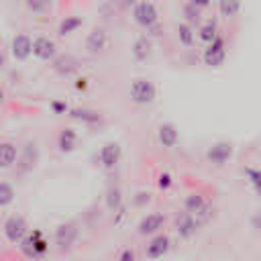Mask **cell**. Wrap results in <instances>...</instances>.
I'll return each instance as SVG.
<instances>
[{
	"label": "cell",
	"mask_w": 261,
	"mask_h": 261,
	"mask_svg": "<svg viewBox=\"0 0 261 261\" xmlns=\"http://www.w3.org/2000/svg\"><path fill=\"white\" fill-rule=\"evenodd\" d=\"M157 96V90H155V84L149 82L147 77H137L133 80L130 84V100L135 104H141V106H147L155 100Z\"/></svg>",
	"instance_id": "obj_1"
},
{
	"label": "cell",
	"mask_w": 261,
	"mask_h": 261,
	"mask_svg": "<svg viewBox=\"0 0 261 261\" xmlns=\"http://www.w3.org/2000/svg\"><path fill=\"white\" fill-rule=\"evenodd\" d=\"M133 18H135V22H139L141 27L151 29V27L157 24V20H159V12H157V8H155V4H153L151 0H141V2L135 4Z\"/></svg>",
	"instance_id": "obj_2"
},
{
	"label": "cell",
	"mask_w": 261,
	"mask_h": 261,
	"mask_svg": "<svg viewBox=\"0 0 261 261\" xmlns=\"http://www.w3.org/2000/svg\"><path fill=\"white\" fill-rule=\"evenodd\" d=\"M224 59H226V43H224L222 37L216 35V37L208 43V47H206V51H204V63H206L208 67H220V65L224 63Z\"/></svg>",
	"instance_id": "obj_3"
},
{
	"label": "cell",
	"mask_w": 261,
	"mask_h": 261,
	"mask_svg": "<svg viewBox=\"0 0 261 261\" xmlns=\"http://www.w3.org/2000/svg\"><path fill=\"white\" fill-rule=\"evenodd\" d=\"M47 241H45V237H43V232L41 230H33L31 234L27 232L24 237H22V241H20V249H22V253L24 255H29V257H41L45 251H47Z\"/></svg>",
	"instance_id": "obj_4"
},
{
	"label": "cell",
	"mask_w": 261,
	"mask_h": 261,
	"mask_svg": "<svg viewBox=\"0 0 261 261\" xmlns=\"http://www.w3.org/2000/svg\"><path fill=\"white\" fill-rule=\"evenodd\" d=\"M27 232H29L27 220H24L22 216H18V214L10 216V218L4 222V234H6V239H8L10 243H14V245L20 243Z\"/></svg>",
	"instance_id": "obj_5"
},
{
	"label": "cell",
	"mask_w": 261,
	"mask_h": 261,
	"mask_svg": "<svg viewBox=\"0 0 261 261\" xmlns=\"http://www.w3.org/2000/svg\"><path fill=\"white\" fill-rule=\"evenodd\" d=\"M77 234H80V230H77V226H75L73 222L59 224L57 230H55V245H57L61 251H65V249H69V247L77 241Z\"/></svg>",
	"instance_id": "obj_6"
},
{
	"label": "cell",
	"mask_w": 261,
	"mask_h": 261,
	"mask_svg": "<svg viewBox=\"0 0 261 261\" xmlns=\"http://www.w3.org/2000/svg\"><path fill=\"white\" fill-rule=\"evenodd\" d=\"M37 59H41V61H51L55 55H57V45H55V41L53 39H49V37H37L35 41H33V51H31Z\"/></svg>",
	"instance_id": "obj_7"
},
{
	"label": "cell",
	"mask_w": 261,
	"mask_h": 261,
	"mask_svg": "<svg viewBox=\"0 0 261 261\" xmlns=\"http://www.w3.org/2000/svg\"><path fill=\"white\" fill-rule=\"evenodd\" d=\"M10 51H12V57H14L16 61L29 59V57H31V51H33V41H31V37L24 35V33L16 35V37L12 39V43H10Z\"/></svg>",
	"instance_id": "obj_8"
},
{
	"label": "cell",
	"mask_w": 261,
	"mask_h": 261,
	"mask_svg": "<svg viewBox=\"0 0 261 261\" xmlns=\"http://www.w3.org/2000/svg\"><path fill=\"white\" fill-rule=\"evenodd\" d=\"M120 155H122V151H120L118 143H114V141L106 143L100 149V163H102V167L104 169H114L118 165V161H120Z\"/></svg>",
	"instance_id": "obj_9"
},
{
	"label": "cell",
	"mask_w": 261,
	"mask_h": 261,
	"mask_svg": "<svg viewBox=\"0 0 261 261\" xmlns=\"http://www.w3.org/2000/svg\"><path fill=\"white\" fill-rule=\"evenodd\" d=\"M230 155H232V145L230 143H224V141L222 143H214L208 149V153H206L208 161L214 163V165H224L230 159Z\"/></svg>",
	"instance_id": "obj_10"
},
{
	"label": "cell",
	"mask_w": 261,
	"mask_h": 261,
	"mask_svg": "<svg viewBox=\"0 0 261 261\" xmlns=\"http://www.w3.org/2000/svg\"><path fill=\"white\" fill-rule=\"evenodd\" d=\"M163 224H165V216L161 212H151L141 218L137 230H139V234H155Z\"/></svg>",
	"instance_id": "obj_11"
},
{
	"label": "cell",
	"mask_w": 261,
	"mask_h": 261,
	"mask_svg": "<svg viewBox=\"0 0 261 261\" xmlns=\"http://www.w3.org/2000/svg\"><path fill=\"white\" fill-rule=\"evenodd\" d=\"M108 45V35L104 29H92L86 37V49L88 53H102Z\"/></svg>",
	"instance_id": "obj_12"
},
{
	"label": "cell",
	"mask_w": 261,
	"mask_h": 261,
	"mask_svg": "<svg viewBox=\"0 0 261 261\" xmlns=\"http://www.w3.org/2000/svg\"><path fill=\"white\" fill-rule=\"evenodd\" d=\"M177 139H179V135H177L175 124H171V122L159 124V128H157V141H159L163 147H167V149L175 147V145H177Z\"/></svg>",
	"instance_id": "obj_13"
},
{
	"label": "cell",
	"mask_w": 261,
	"mask_h": 261,
	"mask_svg": "<svg viewBox=\"0 0 261 261\" xmlns=\"http://www.w3.org/2000/svg\"><path fill=\"white\" fill-rule=\"evenodd\" d=\"M169 251V237L167 234H157L151 239V243L147 245V257L149 259H157L163 257Z\"/></svg>",
	"instance_id": "obj_14"
},
{
	"label": "cell",
	"mask_w": 261,
	"mask_h": 261,
	"mask_svg": "<svg viewBox=\"0 0 261 261\" xmlns=\"http://www.w3.org/2000/svg\"><path fill=\"white\" fill-rule=\"evenodd\" d=\"M51 61H53V69H55L57 73H61V75H71V73H75V71H77V67H80L77 59H75V57H71V55L53 57Z\"/></svg>",
	"instance_id": "obj_15"
},
{
	"label": "cell",
	"mask_w": 261,
	"mask_h": 261,
	"mask_svg": "<svg viewBox=\"0 0 261 261\" xmlns=\"http://www.w3.org/2000/svg\"><path fill=\"white\" fill-rule=\"evenodd\" d=\"M175 230H177L179 239H192V237L196 234V230H198V222L194 220L192 214L186 212L181 218H177V222H175Z\"/></svg>",
	"instance_id": "obj_16"
},
{
	"label": "cell",
	"mask_w": 261,
	"mask_h": 261,
	"mask_svg": "<svg viewBox=\"0 0 261 261\" xmlns=\"http://www.w3.org/2000/svg\"><path fill=\"white\" fill-rule=\"evenodd\" d=\"M18 157V149L12 143H0V169H8L14 165Z\"/></svg>",
	"instance_id": "obj_17"
},
{
	"label": "cell",
	"mask_w": 261,
	"mask_h": 261,
	"mask_svg": "<svg viewBox=\"0 0 261 261\" xmlns=\"http://www.w3.org/2000/svg\"><path fill=\"white\" fill-rule=\"evenodd\" d=\"M149 55H151V41L147 37H139L133 43V57L137 61H147Z\"/></svg>",
	"instance_id": "obj_18"
},
{
	"label": "cell",
	"mask_w": 261,
	"mask_h": 261,
	"mask_svg": "<svg viewBox=\"0 0 261 261\" xmlns=\"http://www.w3.org/2000/svg\"><path fill=\"white\" fill-rule=\"evenodd\" d=\"M75 141H77V135L71 128H65V130H61V135L57 139V145H59V149L63 153H67V151H71L75 147Z\"/></svg>",
	"instance_id": "obj_19"
},
{
	"label": "cell",
	"mask_w": 261,
	"mask_h": 261,
	"mask_svg": "<svg viewBox=\"0 0 261 261\" xmlns=\"http://www.w3.org/2000/svg\"><path fill=\"white\" fill-rule=\"evenodd\" d=\"M218 10L224 18H232L241 10V0H218Z\"/></svg>",
	"instance_id": "obj_20"
},
{
	"label": "cell",
	"mask_w": 261,
	"mask_h": 261,
	"mask_svg": "<svg viewBox=\"0 0 261 261\" xmlns=\"http://www.w3.org/2000/svg\"><path fill=\"white\" fill-rule=\"evenodd\" d=\"M80 27H82V18H80V16H65V20H61V24H59V35H61V37L71 35V33H75Z\"/></svg>",
	"instance_id": "obj_21"
},
{
	"label": "cell",
	"mask_w": 261,
	"mask_h": 261,
	"mask_svg": "<svg viewBox=\"0 0 261 261\" xmlns=\"http://www.w3.org/2000/svg\"><path fill=\"white\" fill-rule=\"evenodd\" d=\"M177 37H179V43H181V45L190 47V45L194 43V39H196V33H194L192 24L181 22V24H177Z\"/></svg>",
	"instance_id": "obj_22"
},
{
	"label": "cell",
	"mask_w": 261,
	"mask_h": 261,
	"mask_svg": "<svg viewBox=\"0 0 261 261\" xmlns=\"http://www.w3.org/2000/svg\"><path fill=\"white\" fill-rule=\"evenodd\" d=\"M214 37H216V24L214 22H206V24H202L198 29V39L202 43H210Z\"/></svg>",
	"instance_id": "obj_23"
},
{
	"label": "cell",
	"mask_w": 261,
	"mask_h": 261,
	"mask_svg": "<svg viewBox=\"0 0 261 261\" xmlns=\"http://www.w3.org/2000/svg\"><path fill=\"white\" fill-rule=\"evenodd\" d=\"M202 204H204V198H202L200 194H190V196L186 198V202H184V208H186L188 214H194Z\"/></svg>",
	"instance_id": "obj_24"
},
{
	"label": "cell",
	"mask_w": 261,
	"mask_h": 261,
	"mask_svg": "<svg viewBox=\"0 0 261 261\" xmlns=\"http://www.w3.org/2000/svg\"><path fill=\"white\" fill-rule=\"evenodd\" d=\"M12 200H14V190H12V186L6 184V181H0V208H2V206H8Z\"/></svg>",
	"instance_id": "obj_25"
},
{
	"label": "cell",
	"mask_w": 261,
	"mask_h": 261,
	"mask_svg": "<svg viewBox=\"0 0 261 261\" xmlns=\"http://www.w3.org/2000/svg\"><path fill=\"white\" fill-rule=\"evenodd\" d=\"M71 116L84 122H100V114L94 110H71Z\"/></svg>",
	"instance_id": "obj_26"
},
{
	"label": "cell",
	"mask_w": 261,
	"mask_h": 261,
	"mask_svg": "<svg viewBox=\"0 0 261 261\" xmlns=\"http://www.w3.org/2000/svg\"><path fill=\"white\" fill-rule=\"evenodd\" d=\"M245 175L249 177V181L255 188V192H259L261 190V173H259V169L257 167H247L245 169Z\"/></svg>",
	"instance_id": "obj_27"
},
{
	"label": "cell",
	"mask_w": 261,
	"mask_h": 261,
	"mask_svg": "<svg viewBox=\"0 0 261 261\" xmlns=\"http://www.w3.org/2000/svg\"><path fill=\"white\" fill-rule=\"evenodd\" d=\"M184 14L188 18V24H194V22H200V8L192 6V4H186L184 6Z\"/></svg>",
	"instance_id": "obj_28"
},
{
	"label": "cell",
	"mask_w": 261,
	"mask_h": 261,
	"mask_svg": "<svg viewBox=\"0 0 261 261\" xmlns=\"http://www.w3.org/2000/svg\"><path fill=\"white\" fill-rule=\"evenodd\" d=\"M49 2L51 0H27V6L33 12H45L49 8Z\"/></svg>",
	"instance_id": "obj_29"
},
{
	"label": "cell",
	"mask_w": 261,
	"mask_h": 261,
	"mask_svg": "<svg viewBox=\"0 0 261 261\" xmlns=\"http://www.w3.org/2000/svg\"><path fill=\"white\" fill-rule=\"evenodd\" d=\"M106 204H108V208H110V210H116V208H118V204H120V192H118L116 188L108 192V198H106Z\"/></svg>",
	"instance_id": "obj_30"
},
{
	"label": "cell",
	"mask_w": 261,
	"mask_h": 261,
	"mask_svg": "<svg viewBox=\"0 0 261 261\" xmlns=\"http://www.w3.org/2000/svg\"><path fill=\"white\" fill-rule=\"evenodd\" d=\"M171 184H173V179H171L169 173H161V175H159V188H161V190H167Z\"/></svg>",
	"instance_id": "obj_31"
},
{
	"label": "cell",
	"mask_w": 261,
	"mask_h": 261,
	"mask_svg": "<svg viewBox=\"0 0 261 261\" xmlns=\"http://www.w3.org/2000/svg\"><path fill=\"white\" fill-rule=\"evenodd\" d=\"M188 4H192V6H196V8H208L210 6V0H188Z\"/></svg>",
	"instance_id": "obj_32"
},
{
	"label": "cell",
	"mask_w": 261,
	"mask_h": 261,
	"mask_svg": "<svg viewBox=\"0 0 261 261\" xmlns=\"http://www.w3.org/2000/svg\"><path fill=\"white\" fill-rule=\"evenodd\" d=\"M51 108H53L55 112H67V104H63V102H53Z\"/></svg>",
	"instance_id": "obj_33"
},
{
	"label": "cell",
	"mask_w": 261,
	"mask_h": 261,
	"mask_svg": "<svg viewBox=\"0 0 261 261\" xmlns=\"http://www.w3.org/2000/svg\"><path fill=\"white\" fill-rule=\"evenodd\" d=\"M139 198H135V204H145V202H149V194H145V192H141V194H137Z\"/></svg>",
	"instance_id": "obj_34"
},
{
	"label": "cell",
	"mask_w": 261,
	"mask_h": 261,
	"mask_svg": "<svg viewBox=\"0 0 261 261\" xmlns=\"http://www.w3.org/2000/svg\"><path fill=\"white\" fill-rule=\"evenodd\" d=\"M120 259H122V261H133V259H135V253L126 249V251H122V253H120Z\"/></svg>",
	"instance_id": "obj_35"
},
{
	"label": "cell",
	"mask_w": 261,
	"mask_h": 261,
	"mask_svg": "<svg viewBox=\"0 0 261 261\" xmlns=\"http://www.w3.org/2000/svg\"><path fill=\"white\" fill-rule=\"evenodd\" d=\"M4 65H6V57H4V53L0 51V69H4Z\"/></svg>",
	"instance_id": "obj_36"
},
{
	"label": "cell",
	"mask_w": 261,
	"mask_h": 261,
	"mask_svg": "<svg viewBox=\"0 0 261 261\" xmlns=\"http://www.w3.org/2000/svg\"><path fill=\"white\" fill-rule=\"evenodd\" d=\"M2 100H4V92L0 90V104H2Z\"/></svg>",
	"instance_id": "obj_37"
}]
</instances>
